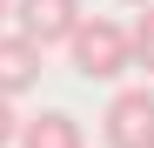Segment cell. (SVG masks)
<instances>
[{"label":"cell","mask_w":154,"mask_h":148,"mask_svg":"<svg viewBox=\"0 0 154 148\" xmlns=\"http://www.w3.org/2000/svg\"><path fill=\"white\" fill-rule=\"evenodd\" d=\"M67 54H74V67H81V81H121V74L134 67V40H127L121 20L81 14V27L67 34Z\"/></svg>","instance_id":"obj_1"},{"label":"cell","mask_w":154,"mask_h":148,"mask_svg":"<svg viewBox=\"0 0 154 148\" xmlns=\"http://www.w3.org/2000/svg\"><path fill=\"white\" fill-rule=\"evenodd\" d=\"M107 148H154V88H121L100 114Z\"/></svg>","instance_id":"obj_2"},{"label":"cell","mask_w":154,"mask_h":148,"mask_svg":"<svg viewBox=\"0 0 154 148\" xmlns=\"http://www.w3.org/2000/svg\"><path fill=\"white\" fill-rule=\"evenodd\" d=\"M81 0H14V27L34 47H67V34L81 27Z\"/></svg>","instance_id":"obj_3"},{"label":"cell","mask_w":154,"mask_h":148,"mask_svg":"<svg viewBox=\"0 0 154 148\" xmlns=\"http://www.w3.org/2000/svg\"><path fill=\"white\" fill-rule=\"evenodd\" d=\"M40 67H47V47H34L20 27H0V94H7V101L34 94Z\"/></svg>","instance_id":"obj_4"},{"label":"cell","mask_w":154,"mask_h":148,"mask_svg":"<svg viewBox=\"0 0 154 148\" xmlns=\"http://www.w3.org/2000/svg\"><path fill=\"white\" fill-rule=\"evenodd\" d=\"M20 148H87V135H81V121H74L67 108H40L34 121H20V135H14Z\"/></svg>","instance_id":"obj_5"},{"label":"cell","mask_w":154,"mask_h":148,"mask_svg":"<svg viewBox=\"0 0 154 148\" xmlns=\"http://www.w3.org/2000/svg\"><path fill=\"white\" fill-rule=\"evenodd\" d=\"M127 40H134V67L154 74V7H141V20L127 27Z\"/></svg>","instance_id":"obj_6"},{"label":"cell","mask_w":154,"mask_h":148,"mask_svg":"<svg viewBox=\"0 0 154 148\" xmlns=\"http://www.w3.org/2000/svg\"><path fill=\"white\" fill-rule=\"evenodd\" d=\"M14 135H20V114H14L7 94H0V148H14Z\"/></svg>","instance_id":"obj_7"},{"label":"cell","mask_w":154,"mask_h":148,"mask_svg":"<svg viewBox=\"0 0 154 148\" xmlns=\"http://www.w3.org/2000/svg\"><path fill=\"white\" fill-rule=\"evenodd\" d=\"M7 20H14V0H0V27H7Z\"/></svg>","instance_id":"obj_8"},{"label":"cell","mask_w":154,"mask_h":148,"mask_svg":"<svg viewBox=\"0 0 154 148\" xmlns=\"http://www.w3.org/2000/svg\"><path fill=\"white\" fill-rule=\"evenodd\" d=\"M127 7H154V0H127Z\"/></svg>","instance_id":"obj_9"}]
</instances>
